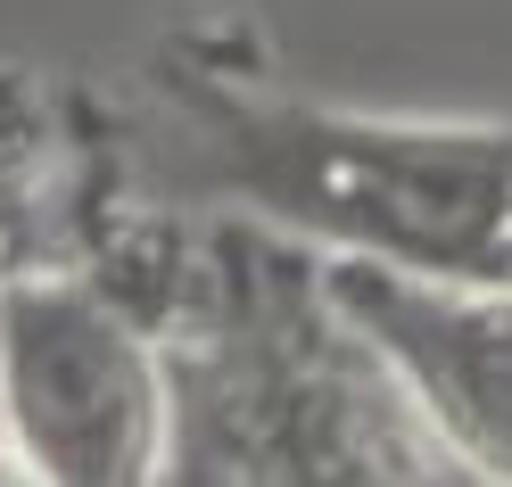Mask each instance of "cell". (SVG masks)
<instances>
[{
  "label": "cell",
  "instance_id": "1",
  "mask_svg": "<svg viewBox=\"0 0 512 487\" xmlns=\"http://www.w3.org/2000/svg\"><path fill=\"white\" fill-rule=\"evenodd\" d=\"M157 133L190 190L323 256L512 289V133L281 91L215 34L157 50Z\"/></svg>",
  "mask_w": 512,
  "mask_h": 487
},
{
  "label": "cell",
  "instance_id": "2",
  "mask_svg": "<svg viewBox=\"0 0 512 487\" xmlns=\"http://www.w3.org/2000/svg\"><path fill=\"white\" fill-rule=\"evenodd\" d=\"M174 479H455L389 364L323 298L314 248L248 223L215 232L166 314Z\"/></svg>",
  "mask_w": 512,
  "mask_h": 487
},
{
  "label": "cell",
  "instance_id": "3",
  "mask_svg": "<svg viewBox=\"0 0 512 487\" xmlns=\"http://www.w3.org/2000/svg\"><path fill=\"white\" fill-rule=\"evenodd\" d=\"M0 446L58 487L174 479L166 331L108 273L34 256L0 281Z\"/></svg>",
  "mask_w": 512,
  "mask_h": 487
},
{
  "label": "cell",
  "instance_id": "4",
  "mask_svg": "<svg viewBox=\"0 0 512 487\" xmlns=\"http://www.w3.org/2000/svg\"><path fill=\"white\" fill-rule=\"evenodd\" d=\"M323 298L347 314L422 430L446 446L455 479H512V289L496 281H430L372 256H323Z\"/></svg>",
  "mask_w": 512,
  "mask_h": 487
},
{
  "label": "cell",
  "instance_id": "5",
  "mask_svg": "<svg viewBox=\"0 0 512 487\" xmlns=\"http://www.w3.org/2000/svg\"><path fill=\"white\" fill-rule=\"evenodd\" d=\"M42 116L25 108V83H0V281L42 256Z\"/></svg>",
  "mask_w": 512,
  "mask_h": 487
}]
</instances>
